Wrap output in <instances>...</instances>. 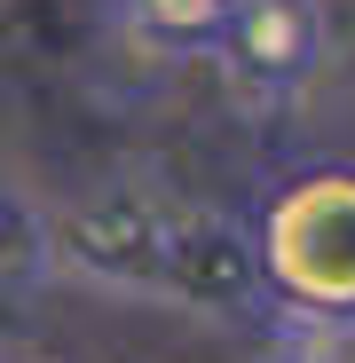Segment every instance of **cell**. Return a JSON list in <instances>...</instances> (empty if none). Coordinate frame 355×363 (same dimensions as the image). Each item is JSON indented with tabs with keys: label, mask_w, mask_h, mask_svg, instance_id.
I'll return each instance as SVG.
<instances>
[{
	"label": "cell",
	"mask_w": 355,
	"mask_h": 363,
	"mask_svg": "<svg viewBox=\"0 0 355 363\" xmlns=\"http://www.w3.org/2000/svg\"><path fill=\"white\" fill-rule=\"evenodd\" d=\"M47 229H55V277H79L111 300L182 308L198 324H269L253 229L166 182H103L55 206Z\"/></svg>",
	"instance_id": "6da1fadb"
},
{
	"label": "cell",
	"mask_w": 355,
	"mask_h": 363,
	"mask_svg": "<svg viewBox=\"0 0 355 363\" xmlns=\"http://www.w3.org/2000/svg\"><path fill=\"white\" fill-rule=\"evenodd\" d=\"M253 261L269 292V324L355 332V166L347 158L276 182L253 221Z\"/></svg>",
	"instance_id": "7a4b0ae2"
},
{
	"label": "cell",
	"mask_w": 355,
	"mask_h": 363,
	"mask_svg": "<svg viewBox=\"0 0 355 363\" xmlns=\"http://www.w3.org/2000/svg\"><path fill=\"white\" fill-rule=\"evenodd\" d=\"M205 55H221V72L253 103L300 95L324 64V9L316 0H229Z\"/></svg>",
	"instance_id": "3957f363"
},
{
	"label": "cell",
	"mask_w": 355,
	"mask_h": 363,
	"mask_svg": "<svg viewBox=\"0 0 355 363\" xmlns=\"http://www.w3.org/2000/svg\"><path fill=\"white\" fill-rule=\"evenodd\" d=\"M55 277V229L47 206L24 190L16 166H0V300H24Z\"/></svg>",
	"instance_id": "277c9868"
},
{
	"label": "cell",
	"mask_w": 355,
	"mask_h": 363,
	"mask_svg": "<svg viewBox=\"0 0 355 363\" xmlns=\"http://www.w3.org/2000/svg\"><path fill=\"white\" fill-rule=\"evenodd\" d=\"M221 9L229 0H118V16H127L150 48H213Z\"/></svg>",
	"instance_id": "5b68a950"
},
{
	"label": "cell",
	"mask_w": 355,
	"mask_h": 363,
	"mask_svg": "<svg viewBox=\"0 0 355 363\" xmlns=\"http://www.w3.org/2000/svg\"><path fill=\"white\" fill-rule=\"evenodd\" d=\"M261 363H355V332H308V324H269Z\"/></svg>",
	"instance_id": "8992f818"
},
{
	"label": "cell",
	"mask_w": 355,
	"mask_h": 363,
	"mask_svg": "<svg viewBox=\"0 0 355 363\" xmlns=\"http://www.w3.org/2000/svg\"><path fill=\"white\" fill-rule=\"evenodd\" d=\"M0 363H64V355H32V347H16V355H0Z\"/></svg>",
	"instance_id": "52a82bcc"
}]
</instances>
